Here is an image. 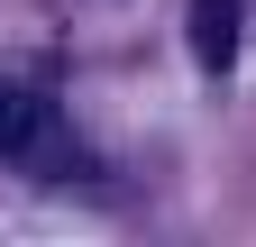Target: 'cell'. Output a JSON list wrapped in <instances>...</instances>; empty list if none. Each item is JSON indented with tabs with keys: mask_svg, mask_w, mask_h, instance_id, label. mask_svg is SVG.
Instances as JSON below:
<instances>
[{
	"mask_svg": "<svg viewBox=\"0 0 256 247\" xmlns=\"http://www.w3.org/2000/svg\"><path fill=\"white\" fill-rule=\"evenodd\" d=\"M192 55H202V74L238 64V0H192Z\"/></svg>",
	"mask_w": 256,
	"mask_h": 247,
	"instance_id": "obj_1",
	"label": "cell"
},
{
	"mask_svg": "<svg viewBox=\"0 0 256 247\" xmlns=\"http://www.w3.org/2000/svg\"><path fill=\"white\" fill-rule=\"evenodd\" d=\"M37 138V101H28L18 82H0V156H10V146H28Z\"/></svg>",
	"mask_w": 256,
	"mask_h": 247,
	"instance_id": "obj_2",
	"label": "cell"
}]
</instances>
